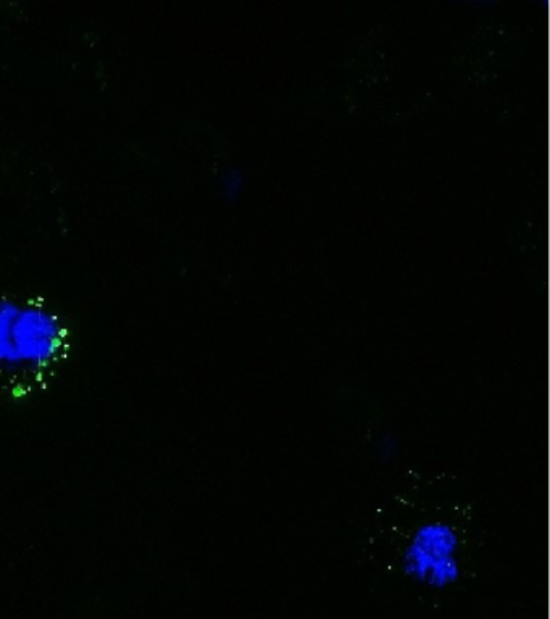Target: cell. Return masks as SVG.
Masks as SVG:
<instances>
[{"label": "cell", "instance_id": "cell-1", "mask_svg": "<svg viewBox=\"0 0 550 619\" xmlns=\"http://www.w3.org/2000/svg\"><path fill=\"white\" fill-rule=\"evenodd\" d=\"M70 349L62 316L41 300L0 299V394L20 399L58 371Z\"/></svg>", "mask_w": 550, "mask_h": 619}, {"label": "cell", "instance_id": "cell-2", "mask_svg": "<svg viewBox=\"0 0 550 619\" xmlns=\"http://www.w3.org/2000/svg\"><path fill=\"white\" fill-rule=\"evenodd\" d=\"M457 550L459 537L449 524H423L413 534L402 557V568L415 581L431 587H447L460 576Z\"/></svg>", "mask_w": 550, "mask_h": 619}]
</instances>
